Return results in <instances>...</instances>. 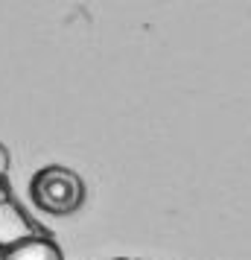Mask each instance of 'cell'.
Instances as JSON below:
<instances>
[{
    "label": "cell",
    "mask_w": 251,
    "mask_h": 260,
    "mask_svg": "<svg viewBox=\"0 0 251 260\" xmlns=\"http://www.w3.org/2000/svg\"><path fill=\"white\" fill-rule=\"evenodd\" d=\"M29 237H35V231H32V222L24 216V211L12 202H3L0 205V251L21 246Z\"/></svg>",
    "instance_id": "obj_2"
},
{
    "label": "cell",
    "mask_w": 251,
    "mask_h": 260,
    "mask_svg": "<svg viewBox=\"0 0 251 260\" xmlns=\"http://www.w3.org/2000/svg\"><path fill=\"white\" fill-rule=\"evenodd\" d=\"M0 260H61V251L44 237H29L26 243L3 251Z\"/></svg>",
    "instance_id": "obj_3"
},
{
    "label": "cell",
    "mask_w": 251,
    "mask_h": 260,
    "mask_svg": "<svg viewBox=\"0 0 251 260\" xmlns=\"http://www.w3.org/2000/svg\"><path fill=\"white\" fill-rule=\"evenodd\" d=\"M3 202H9V184H6V178L0 176V205Z\"/></svg>",
    "instance_id": "obj_4"
},
{
    "label": "cell",
    "mask_w": 251,
    "mask_h": 260,
    "mask_svg": "<svg viewBox=\"0 0 251 260\" xmlns=\"http://www.w3.org/2000/svg\"><path fill=\"white\" fill-rule=\"evenodd\" d=\"M32 199L50 213H70L85 199L82 178L64 167H47L32 178Z\"/></svg>",
    "instance_id": "obj_1"
}]
</instances>
